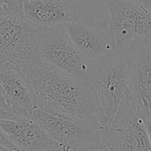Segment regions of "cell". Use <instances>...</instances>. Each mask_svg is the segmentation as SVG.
<instances>
[{
	"label": "cell",
	"instance_id": "cell-1",
	"mask_svg": "<svg viewBox=\"0 0 151 151\" xmlns=\"http://www.w3.org/2000/svg\"><path fill=\"white\" fill-rule=\"evenodd\" d=\"M30 81L37 106L106 128L109 119L90 84L40 58L19 65Z\"/></svg>",
	"mask_w": 151,
	"mask_h": 151
},
{
	"label": "cell",
	"instance_id": "cell-2",
	"mask_svg": "<svg viewBox=\"0 0 151 151\" xmlns=\"http://www.w3.org/2000/svg\"><path fill=\"white\" fill-rule=\"evenodd\" d=\"M145 113L143 102L130 91L108 126L102 130V150L151 151Z\"/></svg>",
	"mask_w": 151,
	"mask_h": 151
},
{
	"label": "cell",
	"instance_id": "cell-3",
	"mask_svg": "<svg viewBox=\"0 0 151 151\" xmlns=\"http://www.w3.org/2000/svg\"><path fill=\"white\" fill-rule=\"evenodd\" d=\"M118 52L131 54L151 42V9L136 0H102Z\"/></svg>",
	"mask_w": 151,
	"mask_h": 151
},
{
	"label": "cell",
	"instance_id": "cell-4",
	"mask_svg": "<svg viewBox=\"0 0 151 151\" xmlns=\"http://www.w3.org/2000/svg\"><path fill=\"white\" fill-rule=\"evenodd\" d=\"M130 55L115 52L93 61L88 83L96 94L109 122L131 90L129 84Z\"/></svg>",
	"mask_w": 151,
	"mask_h": 151
},
{
	"label": "cell",
	"instance_id": "cell-5",
	"mask_svg": "<svg viewBox=\"0 0 151 151\" xmlns=\"http://www.w3.org/2000/svg\"><path fill=\"white\" fill-rule=\"evenodd\" d=\"M31 117L65 150H102V130L86 122L36 106Z\"/></svg>",
	"mask_w": 151,
	"mask_h": 151
},
{
	"label": "cell",
	"instance_id": "cell-6",
	"mask_svg": "<svg viewBox=\"0 0 151 151\" xmlns=\"http://www.w3.org/2000/svg\"><path fill=\"white\" fill-rule=\"evenodd\" d=\"M38 47L43 60L89 82L93 60H89L78 50L63 27L41 29Z\"/></svg>",
	"mask_w": 151,
	"mask_h": 151
},
{
	"label": "cell",
	"instance_id": "cell-7",
	"mask_svg": "<svg viewBox=\"0 0 151 151\" xmlns=\"http://www.w3.org/2000/svg\"><path fill=\"white\" fill-rule=\"evenodd\" d=\"M40 30L24 16H0V57L17 65L40 59Z\"/></svg>",
	"mask_w": 151,
	"mask_h": 151
},
{
	"label": "cell",
	"instance_id": "cell-8",
	"mask_svg": "<svg viewBox=\"0 0 151 151\" xmlns=\"http://www.w3.org/2000/svg\"><path fill=\"white\" fill-rule=\"evenodd\" d=\"M0 127L18 150H65L32 117L2 119Z\"/></svg>",
	"mask_w": 151,
	"mask_h": 151
},
{
	"label": "cell",
	"instance_id": "cell-9",
	"mask_svg": "<svg viewBox=\"0 0 151 151\" xmlns=\"http://www.w3.org/2000/svg\"><path fill=\"white\" fill-rule=\"evenodd\" d=\"M0 83L9 109L16 116L31 117L37 106L31 84L19 65L7 63L0 68Z\"/></svg>",
	"mask_w": 151,
	"mask_h": 151
},
{
	"label": "cell",
	"instance_id": "cell-10",
	"mask_svg": "<svg viewBox=\"0 0 151 151\" xmlns=\"http://www.w3.org/2000/svg\"><path fill=\"white\" fill-rule=\"evenodd\" d=\"M23 16L40 29L78 20L75 0H23Z\"/></svg>",
	"mask_w": 151,
	"mask_h": 151
},
{
	"label": "cell",
	"instance_id": "cell-11",
	"mask_svg": "<svg viewBox=\"0 0 151 151\" xmlns=\"http://www.w3.org/2000/svg\"><path fill=\"white\" fill-rule=\"evenodd\" d=\"M62 27L76 47L89 60H101L117 51L115 38L109 29L106 31L91 29L78 20Z\"/></svg>",
	"mask_w": 151,
	"mask_h": 151
},
{
	"label": "cell",
	"instance_id": "cell-12",
	"mask_svg": "<svg viewBox=\"0 0 151 151\" xmlns=\"http://www.w3.org/2000/svg\"><path fill=\"white\" fill-rule=\"evenodd\" d=\"M129 84L144 106H151V42L130 54Z\"/></svg>",
	"mask_w": 151,
	"mask_h": 151
},
{
	"label": "cell",
	"instance_id": "cell-13",
	"mask_svg": "<svg viewBox=\"0 0 151 151\" xmlns=\"http://www.w3.org/2000/svg\"><path fill=\"white\" fill-rule=\"evenodd\" d=\"M23 0H0V16L2 15H21Z\"/></svg>",
	"mask_w": 151,
	"mask_h": 151
},
{
	"label": "cell",
	"instance_id": "cell-14",
	"mask_svg": "<svg viewBox=\"0 0 151 151\" xmlns=\"http://www.w3.org/2000/svg\"><path fill=\"white\" fill-rule=\"evenodd\" d=\"M0 145L3 146L8 150H18L16 146L10 142L7 134L0 127Z\"/></svg>",
	"mask_w": 151,
	"mask_h": 151
},
{
	"label": "cell",
	"instance_id": "cell-15",
	"mask_svg": "<svg viewBox=\"0 0 151 151\" xmlns=\"http://www.w3.org/2000/svg\"><path fill=\"white\" fill-rule=\"evenodd\" d=\"M146 113H145V121H146V128L147 131L148 138L151 145V106H146Z\"/></svg>",
	"mask_w": 151,
	"mask_h": 151
},
{
	"label": "cell",
	"instance_id": "cell-16",
	"mask_svg": "<svg viewBox=\"0 0 151 151\" xmlns=\"http://www.w3.org/2000/svg\"><path fill=\"white\" fill-rule=\"evenodd\" d=\"M16 116L10 110L0 107V120L11 119L16 118Z\"/></svg>",
	"mask_w": 151,
	"mask_h": 151
},
{
	"label": "cell",
	"instance_id": "cell-17",
	"mask_svg": "<svg viewBox=\"0 0 151 151\" xmlns=\"http://www.w3.org/2000/svg\"><path fill=\"white\" fill-rule=\"evenodd\" d=\"M0 107L9 109L8 106H7V103L5 100V96H4V90H3L1 83H0ZM9 110H10V109H9Z\"/></svg>",
	"mask_w": 151,
	"mask_h": 151
},
{
	"label": "cell",
	"instance_id": "cell-18",
	"mask_svg": "<svg viewBox=\"0 0 151 151\" xmlns=\"http://www.w3.org/2000/svg\"><path fill=\"white\" fill-rule=\"evenodd\" d=\"M0 150H8L7 148H5L4 147H3V146L0 145Z\"/></svg>",
	"mask_w": 151,
	"mask_h": 151
}]
</instances>
